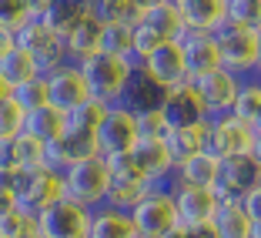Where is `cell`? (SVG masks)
Instances as JSON below:
<instances>
[{
    "label": "cell",
    "mask_w": 261,
    "mask_h": 238,
    "mask_svg": "<svg viewBox=\"0 0 261 238\" xmlns=\"http://www.w3.org/2000/svg\"><path fill=\"white\" fill-rule=\"evenodd\" d=\"M77 67H81V74H84V81H87L91 98L100 101L104 108H111V104H121L124 101L127 81H130V74L138 70V64L127 61V57H114V54H104V51H100V54L81 61Z\"/></svg>",
    "instance_id": "cell-1"
},
{
    "label": "cell",
    "mask_w": 261,
    "mask_h": 238,
    "mask_svg": "<svg viewBox=\"0 0 261 238\" xmlns=\"http://www.w3.org/2000/svg\"><path fill=\"white\" fill-rule=\"evenodd\" d=\"M61 181H64V198L91 208V211L100 208V205H108L111 171H108L104 154H94L87 161H77V164H70V168H64Z\"/></svg>",
    "instance_id": "cell-2"
},
{
    "label": "cell",
    "mask_w": 261,
    "mask_h": 238,
    "mask_svg": "<svg viewBox=\"0 0 261 238\" xmlns=\"http://www.w3.org/2000/svg\"><path fill=\"white\" fill-rule=\"evenodd\" d=\"M64 198V181L61 171L54 168H34V171H17L14 178V205L23 215L40 218L54 201Z\"/></svg>",
    "instance_id": "cell-3"
},
{
    "label": "cell",
    "mask_w": 261,
    "mask_h": 238,
    "mask_svg": "<svg viewBox=\"0 0 261 238\" xmlns=\"http://www.w3.org/2000/svg\"><path fill=\"white\" fill-rule=\"evenodd\" d=\"M215 34H218V47H221V67H228L238 81L254 77V70H258V31L224 23Z\"/></svg>",
    "instance_id": "cell-4"
},
{
    "label": "cell",
    "mask_w": 261,
    "mask_h": 238,
    "mask_svg": "<svg viewBox=\"0 0 261 238\" xmlns=\"http://www.w3.org/2000/svg\"><path fill=\"white\" fill-rule=\"evenodd\" d=\"M14 37H17V47L27 51V54L40 64L44 74H54L57 67L70 64L67 61V51H64L61 34H54L44 20H23L20 27L14 31Z\"/></svg>",
    "instance_id": "cell-5"
},
{
    "label": "cell",
    "mask_w": 261,
    "mask_h": 238,
    "mask_svg": "<svg viewBox=\"0 0 261 238\" xmlns=\"http://www.w3.org/2000/svg\"><path fill=\"white\" fill-rule=\"evenodd\" d=\"M104 161H108V171H111L108 205H111V208H124V211H130V208H134L141 198H144V192L151 188V181L141 175L138 161L130 158V151L111 154V158H104Z\"/></svg>",
    "instance_id": "cell-6"
},
{
    "label": "cell",
    "mask_w": 261,
    "mask_h": 238,
    "mask_svg": "<svg viewBox=\"0 0 261 238\" xmlns=\"http://www.w3.org/2000/svg\"><path fill=\"white\" fill-rule=\"evenodd\" d=\"M130 222H134L141 238H161L164 231L181 225L177 222V208H174V195L161 192V188H147L144 198L130 208Z\"/></svg>",
    "instance_id": "cell-7"
},
{
    "label": "cell",
    "mask_w": 261,
    "mask_h": 238,
    "mask_svg": "<svg viewBox=\"0 0 261 238\" xmlns=\"http://www.w3.org/2000/svg\"><path fill=\"white\" fill-rule=\"evenodd\" d=\"M94 138H97V151L104 154V158L130 151V148L138 145V138H141L138 114H134L127 104H111V108L104 111V121H100V128H97Z\"/></svg>",
    "instance_id": "cell-8"
},
{
    "label": "cell",
    "mask_w": 261,
    "mask_h": 238,
    "mask_svg": "<svg viewBox=\"0 0 261 238\" xmlns=\"http://www.w3.org/2000/svg\"><path fill=\"white\" fill-rule=\"evenodd\" d=\"M138 70L147 74L154 84L164 87V91H174V87H181L185 81H191V77H188L185 54H181V44H177V40H161L151 54L138 61Z\"/></svg>",
    "instance_id": "cell-9"
},
{
    "label": "cell",
    "mask_w": 261,
    "mask_h": 238,
    "mask_svg": "<svg viewBox=\"0 0 261 238\" xmlns=\"http://www.w3.org/2000/svg\"><path fill=\"white\" fill-rule=\"evenodd\" d=\"M251 145V128L241 124L234 114H218L207 117L204 124V151L215 158H231V154H248Z\"/></svg>",
    "instance_id": "cell-10"
},
{
    "label": "cell",
    "mask_w": 261,
    "mask_h": 238,
    "mask_svg": "<svg viewBox=\"0 0 261 238\" xmlns=\"http://www.w3.org/2000/svg\"><path fill=\"white\" fill-rule=\"evenodd\" d=\"M37 228L44 238H87L91 231V208L77 205L70 198H61L37 218Z\"/></svg>",
    "instance_id": "cell-11"
},
{
    "label": "cell",
    "mask_w": 261,
    "mask_h": 238,
    "mask_svg": "<svg viewBox=\"0 0 261 238\" xmlns=\"http://www.w3.org/2000/svg\"><path fill=\"white\" fill-rule=\"evenodd\" d=\"M261 181V164L251 154H231L221 161V175H218V198L221 201H241L251 195Z\"/></svg>",
    "instance_id": "cell-12"
},
{
    "label": "cell",
    "mask_w": 261,
    "mask_h": 238,
    "mask_svg": "<svg viewBox=\"0 0 261 238\" xmlns=\"http://www.w3.org/2000/svg\"><path fill=\"white\" fill-rule=\"evenodd\" d=\"M191 84H194V91H198L201 104H204L207 117H218V114H228L231 111L241 81L231 74L228 67H215V70H207V74H201V77H191Z\"/></svg>",
    "instance_id": "cell-13"
},
{
    "label": "cell",
    "mask_w": 261,
    "mask_h": 238,
    "mask_svg": "<svg viewBox=\"0 0 261 238\" xmlns=\"http://www.w3.org/2000/svg\"><path fill=\"white\" fill-rule=\"evenodd\" d=\"M44 77H47V104H50V108L67 114V111L81 108L84 101H91L87 81H84V74H81L77 64H64L54 74H44Z\"/></svg>",
    "instance_id": "cell-14"
},
{
    "label": "cell",
    "mask_w": 261,
    "mask_h": 238,
    "mask_svg": "<svg viewBox=\"0 0 261 238\" xmlns=\"http://www.w3.org/2000/svg\"><path fill=\"white\" fill-rule=\"evenodd\" d=\"M161 114H164V124H168V128H204L207 124V111H204V104H201V98H198L191 81H185L181 87L164 94Z\"/></svg>",
    "instance_id": "cell-15"
},
{
    "label": "cell",
    "mask_w": 261,
    "mask_h": 238,
    "mask_svg": "<svg viewBox=\"0 0 261 238\" xmlns=\"http://www.w3.org/2000/svg\"><path fill=\"white\" fill-rule=\"evenodd\" d=\"M181 54L188 64V77H201L207 70L221 67V47H218V34L215 31H185L177 37Z\"/></svg>",
    "instance_id": "cell-16"
},
{
    "label": "cell",
    "mask_w": 261,
    "mask_h": 238,
    "mask_svg": "<svg viewBox=\"0 0 261 238\" xmlns=\"http://www.w3.org/2000/svg\"><path fill=\"white\" fill-rule=\"evenodd\" d=\"M174 208H177V222L185 228H194V225H207L211 215L218 208V192L215 188H194V184H177L174 192Z\"/></svg>",
    "instance_id": "cell-17"
},
{
    "label": "cell",
    "mask_w": 261,
    "mask_h": 238,
    "mask_svg": "<svg viewBox=\"0 0 261 238\" xmlns=\"http://www.w3.org/2000/svg\"><path fill=\"white\" fill-rule=\"evenodd\" d=\"M61 40H64V51H67V61L81 64V61H87V57L100 54V44H104V23L94 20L91 10H87V17H81Z\"/></svg>",
    "instance_id": "cell-18"
},
{
    "label": "cell",
    "mask_w": 261,
    "mask_h": 238,
    "mask_svg": "<svg viewBox=\"0 0 261 238\" xmlns=\"http://www.w3.org/2000/svg\"><path fill=\"white\" fill-rule=\"evenodd\" d=\"M188 31H218L228 20V0H171Z\"/></svg>",
    "instance_id": "cell-19"
},
{
    "label": "cell",
    "mask_w": 261,
    "mask_h": 238,
    "mask_svg": "<svg viewBox=\"0 0 261 238\" xmlns=\"http://www.w3.org/2000/svg\"><path fill=\"white\" fill-rule=\"evenodd\" d=\"M87 238H141V235L134 228V222H130V211L100 205L91 211V231H87Z\"/></svg>",
    "instance_id": "cell-20"
},
{
    "label": "cell",
    "mask_w": 261,
    "mask_h": 238,
    "mask_svg": "<svg viewBox=\"0 0 261 238\" xmlns=\"http://www.w3.org/2000/svg\"><path fill=\"white\" fill-rule=\"evenodd\" d=\"M177 184H194V188H218V175H221V158L207 151L191 154L188 161H181L174 168Z\"/></svg>",
    "instance_id": "cell-21"
},
{
    "label": "cell",
    "mask_w": 261,
    "mask_h": 238,
    "mask_svg": "<svg viewBox=\"0 0 261 238\" xmlns=\"http://www.w3.org/2000/svg\"><path fill=\"white\" fill-rule=\"evenodd\" d=\"M251 225L254 222L241 201H218L215 215H211V228L218 238H251Z\"/></svg>",
    "instance_id": "cell-22"
},
{
    "label": "cell",
    "mask_w": 261,
    "mask_h": 238,
    "mask_svg": "<svg viewBox=\"0 0 261 238\" xmlns=\"http://www.w3.org/2000/svg\"><path fill=\"white\" fill-rule=\"evenodd\" d=\"M64 128H67V114L57 111V108H50V104L34 108V111L23 114V134H31V138L44 141V145H54V141L64 134Z\"/></svg>",
    "instance_id": "cell-23"
},
{
    "label": "cell",
    "mask_w": 261,
    "mask_h": 238,
    "mask_svg": "<svg viewBox=\"0 0 261 238\" xmlns=\"http://www.w3.org/2000/svg\"><path fill=\"white\" fill-rule=\"evenodd\" d=\"M164 87H158L147 74H141V70H134L127 81V91H124V101L121 104H127L134 114H144V111H154V108H161V101H164Z\"/></svg>",
    "instance_id": "cell-24"
},
{
    "label": "cell",
    "mask_w": 261,
    "mask_h": 238,
    "mask_svg": "<svg viewBox=\"0 0 261 238\" xmlns=\"http://www.w3.org/2000/svg\"><path fill=\"white\" fill-rule=\"evenodd\" d=\"M138 23H144V27H147V31H151L158 40H177L181 34L188 31L185 20H181V14L174 10V4H158V7L141 10V20H138Z\"/></svg>",
    "instance_id": "cell-25"
},
{
    "label": "cell",
    "mask_w": 261,
    "mask_h": 238,
    "mask_svg": "<svg viewBox=\"0 0 261 238\" xmlns=\"http://www.w3.org/2000/svg\"><path fill=\"white\" fill-rule=\"evenodd\" d=\"M0 77H4L10 87H20V84H27V81H37V77H44V70H40V64L34 61L27 51L14 47L10 54L0 57Z\"/></svg>",
    "instance_id": "cell-26"
},
{
    "label": "cell",
    "mask_w": 261,
    "mask_h": 238,
    "mask_svg": "<svg viewBox=\"0 0 261 238\" xmlns=\"http://www.w3.org/2000/svg\"><path fill=\"white\" fill-rule=\"evenodd\" d=\"M164 145H168V154L177 168L191 154L204 151V128H168L164 131Z\"/></svg>",
    "instance_id": "cell-27"
},
{
    "label": "cell",
    "mask_w": 261,
    "mask_h": 238,
    "mask_svg": "<svg viewBox=\"0 0 261 238\" xmlns=\"http://www.w3.org/2000/svg\"><path fill=\"white\" fill-rule=\"evenodd\" d=\"M228 114H234L241 124H248L251 131L261 124V87H258L254 77H248V81L238 84V94H234V104H231Z\"/></svg>",
    "instance_id": "cell-28"
},
{
    "label": "cell",
    "mask_w": 261,
    "mask_h": 238,
    "mask_svg": "<svg viewBox=\"0 0 261 238\" xmlns=\"http://www.w3.org/2000/svg\"><path fill=\"white\" fill-rule=\"evenodd\" d=\"M87 10L104 27L108 23H138L141 20V7L134 0H87Z\"/></svg>",
    "instance_id": "cell-29"
},
{
    "label": "cell",
    "mask_w": 261,
    "mask_h": 238,
    "mask_svg": "<svg viewBox=\"0 0 261 238\" xmlns=\"http://www.w3.org/2000/svg\"><path fill=\"white\" fill-rule=\"evenodd\" d=\"M81 17H87V4H84V0H54V7L47 10L44 23L54 34H61V37H64V34L81 20Z\"/></svg>",
    "instance_id": "cell-30"
},
{
    "label": "cell",
    "mask_w": 261,
    "mask_h": 238,
    "mask_svg": "<svg viewBox=\"0 0 261 238\" xmlns=\"http://www.w3.org/2000/svg\"><path fill=\"white\" fill-rule=\"evenodd\" d=\"M104 104L100 101H84L81 108H74V111H67V131H77V134H97V128H100V121H104Z\"/></svg>",
    "instance_id": "cell-31"
},
{
    "label": "cell",
    "mask_w": 261,
    "mask_h": 238,
    "mask_svg": "<svg viewBox=\"0 0 261 238\" xmlns=\"http://www.w3.org/2000/svg\"><path fill=\"white\" fill-rule=\"evenodd\" d=\"M17 164L20 168L17 171H34V168H47V145L37 138H31V134H23L17 138Z\"/></svg>",
    "instance_id": "cell-32"
},
{
    "label": "cell",
    "mask_w": 261,
    "mask_h": 238,
    "mask_svg": "<svg viewBox=\"0 0 261 238\" xmlns=\"http://www.w3.org/2000/svg\"><path fill=\"white\" fill-rule=\"evenodd\" d=\"M245 31H261V0H228V20Z\"/></svg>",
    "instance_id": "cell-33"
},
{
    "label": "cell",
    "mask_w": 261,
    "mask_h": 238,
    "mask_svg": "<svg viewBox=\"0 0 261 238\" xmlns=\"http://www.w3.org/2000/svg\"><path fill=\"white\" fill-rule=\"evenodd\" d=\"M130 27H134V23H108V27H104V44H100V51L134 61V57H130Z\"/></svg>",
    "instance_id": "cell-34"
},
{
    "label": "cell",
    "mask_w": 261,
    "mask_h": 238,
    "mask_svg": "<svg viewBox=\"0 0 261 238\" xmlns=\"http://www.w3.org/2000/svg\"><path fill=\"white\" fill-rule=\"evenodd\" d=\"M14 104L23 114L34 108H44L47 104V77H37V81H27V84L14 87Z\"/></svg>",
    "instance_id": "cell-35"
},
{
    "label": "cell",
    "mask_w": 261,
    "mask_h": 238,
    "mask_svg": "<svg viewBox=\"0 0 261 238\" xmlns=\"http://www.w3.org/2000/svg\"><path fill=\"white\" fill-rule=\"evenodd\" d=\"M31 228H37V218L23 215L20 208H10L7 215H0V238H23Z\"/></svg>",
    "instance_id": "cell-36"
},
{
    "label": "cell",
    "mask_w": 261,
    "mask_h": 238,
    "mask_svg": "<svg viewBox=\"0 0 261 238\" xmlns=\"http://www.w3.org/2000/svg\"><path fill=\"white\" fill-rule=\"evenodd\" d=\"M23 131V111L14 104V98L0 104V141H14Z\"/></svg>",
    "instance_id": "cell-37"
},
{
    "label": "cell",
    "mask_w": 261,
    "mask_h": 238,
    "mask_svg": "<svg viewBox=\"0 0 261 238\" xmlns=\"http://www.w3.org/2000/svg\"><path fill=\"white\" fill-rule=\"evenodd\" d=\"M158 44H161V40L154 37L144 23H134V27H130V57H134V64H138L141 57H147Z\"/></svg>",
    "instance_id": "cell-38"
},
{
    "label": "cell",
    "mask_w": 261,
    "mask_h": 238,
    "mask_svg": "<svg viewBox=\"0 0 261 238\" xmlns=\"http://www.w3.org/2000/svg\"><path fill=\"white\" fill-rule=\"evenodd\" d=\"M23 20H27L23 0H0V27H7V31H17Z\"/></svg>",
    "instance_id": "cell-39"
},
{
    "label": "cell",
    "mask_w": 261,
    "mask_h": 238,
    "mask_svg": "<svg viewBox=\"0 0 261 238\" xmlns=\"http://www.w3.org/2000/svg\"><path fill=\"white\" fill-rule=\"evenodd\" d=\"M138 128H141V138H161L164 131H168L161 108H154V111H144V114H138Z\"/></svg>",
    "instance_id": "cell-40"
},
{
    "label": "cell",
    "mask_w": 261,
    "mask_h": 238,
    "mask_svg": "<svg viewBox=\"0 0 261 238\" xmlns=\"http://www.w3.org/2000/svg\"><path fill=\"white\" fill-rule=\"evenodd\" d=\"M17 138L14 141H0V171H17Z\"/></svg>",
    "instance_id": "cell-41"
},
{
    "label": "cell",
    "mask_w": 261,
    "mask_h": 238,
    "mask_svg": "<svg viewBox=\"0 0 261 238\" xmlns=\"http://www.w3.org/2000/svg\"><path fill=\"white\" fill-rule=\"evenodd\" d=\"M54 7V0H23V10H27V20H44L47 10Z\"/></svg>",
    "instance_id": "cell-42"
},
{
    "label": "cell",
    "mask_w": 261,
    "mask_h": 238,
    "mask_svg": "<svg viewBox=\"0 0 261 238\" xmlns=\"http://www.w3.org/2000/svg\"><path fill=\"white\" fill-rule=\"evenodd\" d=\"M241 205H245V211L251 215V222H261V188H254L251 195H245Z\"/></svg>",
    "instance_id": "cell-43"
},
{
    "label": "cell",
    "mask_w": 261,
    "mask_h": 238,
    "mask_svg": "<svg viewBox=\"0 0 261 238\" xmlns=\"http://www.w3.org/2000/svg\"><path fill=\"white\" fill-rule=\"evenodd\" d=\"M17 47V37H14V31H7V27H0V57L4 54H10Z\"/></svg>",
    "instance_id": "cell-44"
},
{
    "label": "cell",
    "mask_w": 261,
    "mask_h": 238,
    "mask_svg": "<svg viewBox=\"0 0 261 238\" xmlns=\"http://www.w3.org/2000/svg\"><path fill=\"white\" fill-rule=\"evenodd\" d=\"M248 154H251L254 161L261 164V128H254V131H251V145H248Z\"/></svg>",
    "instance_id": "cell-45"
},
{
    "label": "cell",
    "mask_w": 261,
    "mask_h": 238,
    "mask_svg": "<svg viewBox=\"0 0 261 238\" xmlns=\"http://www.w3.org/2000/svg\"><path fill=\"white\" fill-rule=\"evenodd\" d=\"M188 235H191V238H218V235H215V228H211V222H207V225H194V228H188Z\"/></svg>",
    "instance_id": "cell-46"
},
{
    "label": "cell",
    "mask_w": 261,
    "mask_h": 238,
    "mask_svg": "<svg viewBox=\"0 0 261 238\" xmlns=\"http://www.w3.org/2000/svg\"><path fill=\"white\" fill-rule=\"evenodd\" d=\"M10 208H14V195H10V192H0V215H7Z\"/></svg>",
    "instance_id": "cell-47"
},
{
    "label": "cell",
    "mask_w": 261,
    "mask_h": 238,
    "mask_svg": "<svg viewBox=\"0 0 261 238\" xmlns=\"http://www.w3.org/2000/svg\"><path fill=\"white\" fill-rule=\"evenodd\" d=\"M161 238H191V235H188V228H185V225H174V228H171V231H164Z\"/></svg>",
    "instance_id": "cell-48"
},
{
    "label": "cell",
    "mask_w": 261,
    "mask_h": 238,
    "mask_svg": "<svg viewBox=\"0 0 261 238\" xmlns=\"http://www.w3.org/2000/svg\"><path fill=\"white\" fill-rule=\"evenodd\" d=\"M10 98H14V87H10L7 81L0 77V104H4V101H10Z\"/></svg>",
    "instance_id": "cell-49"
},
{
    "label": "cell",
    "mask_w": 261,
    "mask_h": 238,
    "mask_svg": "<svg viewBox=\"0 0 261 238\" xmlns=\"http://www.w3.org/2000/svg\"><path fill=\"white\" fill-rule=\"evenodd\" d=\"M141 10H147V7H158V4H171V0H134Z\"/></svg>",
    "instance_id": "cell-50"
},
{
    "label": "cell",
    "mask_w": 261,
    "mask_h": 238,
    "mask_svg": "<svg viewBox=\"0 0 261 238\" xmlns=\"http://www.w3.org/2000/svg\"><path fill=\"white\" fill-rule=\"evenodd\" d=\"M23 238H44V231H40V228H31V231H27Z\"/></svg>",
    "instance_id": "cell-51"
},
{
    "label": "cell",
    "mask_w": 261,
    "mask_h": 238,
    "mask_svg": "<svg viewBox=\"0 0 261 238\" xmlns=\"http://www.w3.org/2000/svg\"><path fill=\"white\" fill-rule=\"evenodd\" d=\"M251 238H261V222H254V225H251Z\"/></svg>",
    "instance_id": "cell-52"
},
{
    "label": "cell",
    "mask_w": 261,
    "mask_h": 238,
    "mask_svg": "<svg viewBox=\"0 0 261 238\" xmlns=\"http://www.w3.org/2000/svg\"><path fill=\"white\" fill-rule=\"evenodd\" d=\"M258 70H261V31H258Z\"/></svg>",
    "instance_id": "cell-53"
},
{
    "label": "cell",
    "mask_w": 261,
    "mask_h": 238,
    "mask_svg": "<svg viewBox=\"0 0 261 238\" xmlns=\"http://www.w3.org/2000/svg\"><path fill=\"white\" fill-rule=\"evenodd\" d=\"M258 188H261V181H258Z\"/></svg>",
    "instance_id": "cell-54"
},
{
    "label": "cell",
    "mask_w": 261,
    "mask_h": 238,
    "mask_svg": "<svg viewBox=\"0 0 261 238\" xmlns=\"http://www.w3.org/2000/svg\"><path fill=\"white\" fill-rule=\"evenodd\" d=\"M84 4H87V0H84Z\"/></svg>",
    "instance_id": "cell-55"
}]
</instances>
